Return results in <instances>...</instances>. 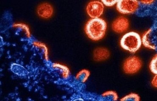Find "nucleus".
<instances>
[{
	"instance_id": "f257e3e1",
	"label": "nucleus",
	"mask_w": 157,
	"mask_h": 101,
	"mask_svg": "<svg viewBox=\"0 0 157 101\" xmlns=\"http://www.w3.org/2000/svg\"><path fill=\"white\" fill-rule=\"evenodd\" d=\"M107 23L100 18H92L86 24L85 31L90 38L99 41L104 37L107 29Z\"/></svg>"
},
{
	"instance_id": "f03ea898",
	"label": "nucleus",
	"mask_w": 157,
	"mask_h": 101,
	"mask_svg": "<svg viewBox=\"0 0 157 101\" xmlns=\"http://www.w3.org/2000/svg\"><path fill=\"white\" fill-rule=\"evenodd\" d=\"M142 44L141 37L135 32L126 33L120 41V45L123 49L131 53L136 52Z\"/></svg>"
},
{
	"instance_id": "7ed1b4c3",
	"label": "nucleus",
	"mask_w": 157,
	"mask_h": 101,
	"mask_svg": "<svg viewBox=\"0 0 157 101\" xmlns=\"http://www.w3.org/2000/svg\"><path fill=\"white\" fill-rule=\"evenodd\" d=\"M139 6V2L136 0H120L117 3V9L123 14H132L138 10Z\"/></svg>"
},
{
	"instance_id": "20e7f679",
	"label": "nucleus",
	"mask_w": 157,
	"mask_h": 101,
	"mask_svg": "<svg viewBox=\"0 0 157 101\" xmlns=\"http://www.w3.org/2000/svg\"><path fill=\"white\" fill-rule=\"evenodd\" d=\"M142 61L136 56H131L125 60L123 69L127 74H134L139 72L142 67Z\"/></svg>"
},
{
	"instance_id": "39448f33",
	"label": "nucleus",
	"mask_w": 157,
	"mask_h": 101,
	"mask_svg": "<svg viewBox=\"0 0 157 101\" xmlns=\"http://www.w3.org/2000/svg\"><path fill=\"white\" fill-rule=\"evenodd\" d=\"M104 10V6L101 2L95 1L90 2L86 8L87 13L92 18H99Z\"/></svg>"
},
{
	"instance_id": "423d86ee",
	"label": "nucleus",
	"mask_w": 157,
	"mask_h": 101,
	"mask_svg": "<svg viewBox=\"0 0 157 101\" xmlns=\"http://www.w3.org/2000/svg\"><path fill=\"white\" fill-rule=\"evenodd\" d=\"M129 26L128 19L123 17H120L115 20L112 24V29L117 33H121L125 32Z\"/></svg>"
},
{
	"instance_id": "0eeeda50",
	"label": "nucleus",
	"mask_w": 157,
	"mask_h": 101,
	"mask_svg": "<svg viewBox=\"0 0 157 101\" xmlns=\"http://www.w3.org/2000/svg\"><path fill=\"white\" fill-rule=\"evenodd\" d=\"M37 13L39 16L44 18H48L52 15V6L48 3H43L39 6Z\"/></svg>"
},
{
	"instance_id": "6e6552de",
	"label": "nucleus",
	"mask_w": 157,
	"mask_h": 101,
	"mask_svg": "<svg viewBox=\"0 0 157 101\" xmlns=\"http://www.w3.org/2000/svg\"><path fill=\"white\" fill-rule=\"evenodd\" d=\"M110 56V52L105 48H98L94 51V59L97 61H104L108 59Z\"/></svg>"
},
{
	"instance_id": "1a4fd4ad",
	"label": "nucleus",
	"mask_w": 157,
	"mask_h": 101,
	"mask_svg": "<svg viewBox=\"0 0 157 101\" xmlns=\"http://www.w3.org/2000/svg\"><path fill=\"white\" fill-rule=\"evenodd\" d=\"M152 29H150L144 34L142 36V43L145 47L152 49H155L156 46L152 41Z\"/></svg>"
},
{
	"instance_id": "9d476101",
	"label": "nucleus",
	"mask_w": 157,
	"mask_h": 101,
	"mask_svg": "<svg viewBox=\"0 0 157 101\" xmlns=\"http://www.w3.org/2000/svg\"><path fill=\"white\" fill-rule=\"evenodd\" d=\"M52 67L54 68L57 69L60 71L59 72L62 74L64 78L67 79L69 77L70 75L69 69L65 65H61L58 63H54L53 64Z\"/></svg>"
},
{
	"instance_id": "9b49d317",
	"label": "nucleus",
	"mask_w": 157,
	"mask_h": 101,
	"mask_svg": "<svg viewBox=\"0 0 157 101\" xmlns=\"http://www.w3.org/2000/svg\"><path fill=\"white\" fill-rule=\"evenodd\" d=\"M102 100L116 101L118 98V95L116 92L113 91H108L105 92L101 96Z\"/></svg>"
},
{
	"instance_id": "f8f14e48",
	"label": "nucleus",
	"mask_w": 157,
	"mask_h": 101,
	"mask_svg": "<svg viewBox=\"0 0 157 101\" xmlns=\"http://www.w3.org/2000/svg\"><path fill=\"white\" fill-rule=\"evenodd\" d=\"M90 75V72L87 70L84 69L81 71L76 76V80L80 83H85L88 80Z\"/></svg>"
},
{
	"instance_id": "ddd939ff",
	"label": "nucleus",
	"mask_w": 157,
	"mask_h": 101,
	"mask_svg": "<svg viewBox=\"0 0 157 101\" xmlns=\"http://www.w3.org/2000/svg\"><path fill=\"white\" fill-rule=\"evenodd\" d=\"M11 69L15 74L19 76L25 75L26 72V69L24 67L17 64H13L12 65L11 67Z\"/></svg>"
},
{
	"instance_id": "4468645a",
	"label": "nucleus",
	"mask_w": 157,
	"mask_h": 101,
	"mask_svg": "<svg viewBox=\"0 0 157 101\" xmlns=\"http://www.w3.org/2000/svg\"><path fill=\"white\" fill-rule=\"evenodd\" d=\"M140 100V96L138 94H134V93H131L120 99V101H139Z\"/></svg>"
},
{
	"instance_id": "2eb2a0df",
	"label": "nucleus",
	"mask_w": 157,
	"mask_h": 101,
	"mask_svg": "<svg viewBox=\"0 0 157 101\" xmlns=\"http://www.w3.org/2000/svg\"><path fill=\"white\" fill-rule=\"evenodd\" d=\"M150 68L152 73L157 74V54L154 56L150 62Z\"/></svg>"
},
{
	"instance_id": "dca6fc26",
	"label": "nucleus",
	"mask_w": 157,
	"mask_h": 101,
	"mask_svg": "<svg viewBox=\"0 0 157 101\" xmlns=\"http://www.w3.org/2000/svg\"><path fill=\"white\" fill-rule=\"evenodd\" d=\"M102 2L103 4L106 6H113L115 4H117L119 1H115V0H113V1H105V0H103V1H101Z\"/></svg>"
},
{
	"instance_id": "f3484780",
	"label": "nucleus",
	"mask_w": 157,
	"mask_h": 101,
	"mask_svg": "<svg viewBox=\"0 0 157 101\" xmlns=\"http://www.w3.org/2000/svg\"><path fill=\"white\" fill-rule=\"evenodd\" d=\"M152 84L155 87L157 88V74H156L155 76L154 77L152 80Z\"/></svg>"
},
{
	"instance_id": "a211bd4d",
	"label": "nucleus",
	"mask_w": 157,
	"mask_h": 101,
	"mask_svg": "<svg viewBox=\"0 0 157 101\" xmlns=\"http://www.w3.org/2000/svg\"><path fill=\"white\" fill-rule=\"evenodd\" d=\"M140 2H141L142 4H152L153 2H154V1H140Z\"/></svg>"
}]
</instances>
